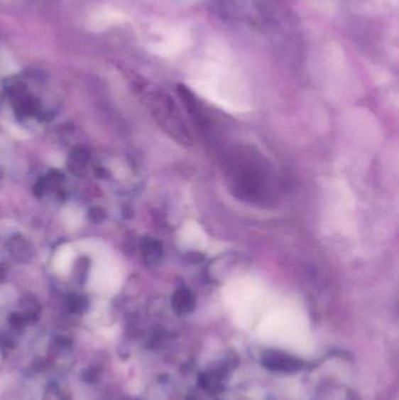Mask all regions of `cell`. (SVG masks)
<instances>
[{
  "label": "cell",
  "mask_w": 399,
  "mask_h": 400,
  "mask_svg": "<svg viewBox=\"0 0 399 400\" xmlns=\"http://www.w3.org/2000/svg\"><path fill=\"white\" fill-rule=\"evenodd\" d=\"M89 286L97 294L109 295L115 286L113 268L110 267L109 259H97L90 274Z\"/></svg>",
  "instance_id": "6da1fadb"
},
{
  "label": "cell",
  "mask_w": 399,
  "mask_h": 400,
  "mask_svg": "<svg viewBox=\"0 0 399 400\" xmlns=\"http://www.w3.org/2000/svg\"><path fill=\"white\" fill-rule=\"evenodd\" d=\"M263 365L268 370L283 372V374H293L302 367V363L297 358L278 351L267 352L263 356Z\"/></svg>",
  "instance_id": "7a4b0ae2"
},
{
  "label": "cell",
  "mask_w": 399,
  "mask_h": 400,
  "mask_svg": "<svg viewBox=\"0 0 399 400\" xmlns=\"http://www.w3.org/2000/svg\"><path fill=\"white\" fill-rule=\"evenodd\" d=\"M196 307V296L192 291L185 288L177 291L173 296V308L180 316L192 313Z\"/></svg>",
  "instance_id": "3957f363"
},
{
  "label": "cell",
  "mask_w": 399,
  "mask_h": 400,
  "mask_svg": "<svg viewBox=\"0 0 399 400\" xmlns=\"http://www.w3.org/2000/svg\"><path fill=\"white\" fill-rule=\"evenodd\" d=\"M74 251L70 246H62L58 251L54 260L55 271L60 274H67L73 265Z\"/></svg>",
  "instance_id": "277c9868"
},
{
  "label": "cell",
  "mask_w": 399,
  "mask_h": 400,
  "mask_svg": "<svg viewBox=\"0 0 399 400\" xmlns=\"http://www.w3.org/2000/svg\"><path fill=\"white\" fill-rule=\"evenodd\" d=\"M116 19V16L114 12H110V11H102L100 13H97L95 17L93 18V23H92V27L97 30V28H106V26H109L110 23H114Z\"/></svg>",
  "instance_id": "5b68a950"
}]
</instances>
